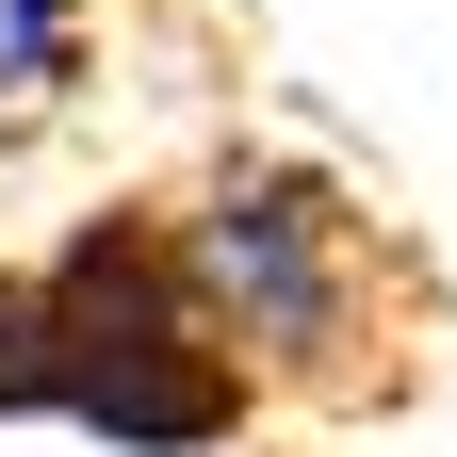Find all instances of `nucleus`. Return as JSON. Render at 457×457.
Masks as SVG:
<instances>
[{
	"label": "nucleus",
	"mask_w": 457,
	"mask_h": 457,
	"mask_svg": "<svg viewBox=\"0 0 457 457\" xmlns=\"http://www.w3.org/2000/svg\"><path fill=\"white\" fill-rule=\"evenodd\" d=\"M98 425L131 457H196L245 425V360H228V311L196 245L163 228H66L33 278H0V425Z\"/></svg>",
	"instance_id": "nucleus-1"
},
{
	"label": "nucleus",
	"mask_w": 457,
	"mask_h": 457,
	"mask_svg": "<svg viewBox=\"0 0 457 457\" xmlns=\"http://www.w3.org/2000/svg\"><path fill=\"white\" fill-rule=\"evenodd\" d=\"M180 245H196V278H212V311L245 327L278 376H343V360H360V228L327 212V180L228 163Z\"/></svg>",
	"instance_id": "nucleus-2"
},
{
	"label": "nucleus",
	"mask_w": 457,
	"mask_h": 457,
	"mask_svg": "<svg viewBox=\"0 0 457 457\" xmlns=\"http://www.w3.org/2000/svg\"><path fill=\"white\" fill-rule=\"evenodd\" d=\"M49 66H66V0H0V82H49Z\"/></svg>",
	"instance_id": "nucleus-3"
}]
</instances>
